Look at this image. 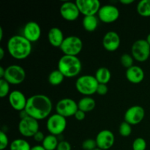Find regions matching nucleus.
Returning a JSON list of instances; mask_svg holds the SVG:
<instances>
[{"label": "nucleus", "instance_id": "cd10ccee", "mask_svg": "<svg viewBox=\"0 0 150 150\" xmlns=\"http://www.w3.org/2000/svg\"><path fill=\"white\" fill-rule=\"evenodd\" d=\"M119 133L122 137H128L132 133L131 125L126 122H122L119 127Z\"/></svg>", "mask_w": 150, "mask_h": 150}, {"label": "nucleus", "instance_id": "4be33fe9", "mask_svg": "<svg viewBox=\"0 0 150 150\" xmlns=\"http://www.w3.org/2000/svg\"><path fill=\"white\" fill-rule=\"evenodd\" d=\"M95 77L99 83L107 84L111 79V73L107 67H100L95 73Z\"/></svg>", "mask_w": 150, "mask_h": 150}, {"label": "nucleus", "instance_id": "6e6552de", "mask_svg": "<svg viewBox=\"0 0 150 150\" xmlns=\"http://www.w3.org/2000/svg\"><path fill=\"white\" fill-rule=\"evenodd\" d=\"M67 127V120L65 117L58 114H54L48 118L46 127L50 134L59 136L65 130Z\"/></svg>", "mask_w": 150, "mask_h": 150}, {"label": "nucleus", "instance_id": "0eeeda50", "mask_svg": "<svg viewBox=\"0 0 150 150\" xmlns=\"http://www.w3.org/2000/svg\"><path fill=\"white\" fill-rule=\"evenodd\" d=\"M131 54L135 60L144 62L149 59L150 56V45L146 40H138L132 45Z\"/></svg>", "mask_w": 150, "mask_h": 150}, {"label": "nucleus", "instance_id": "473e14b6", "mask_svg": "<svg viewBox=\"0 0 150 150\" xmlns=\"http://www.w3.org/2000/svg\"><path fill=\"white\" fill-rule=\"evenodd\" d=\"M9 139L4 132L0 131V150H4L8 146Z\"/></svg>", "mask_w": 150, "mask_h": 150}, {"label": "nucleus", "instance_id": "e433bc0d", "mask_svg": "<svg viewBox=\"0 0 150 150\" xmlns=\"http://www.w3.org/2000/svg\"><path fill=\"white\" fill-rule=\"evenodd\" d=\"M33 138L37 142H42H42H43L44 139H45V136H44L43 133H42V132H40L39 130V131L33 136Z\"/></svg>", "mask_w": 150, "mask_h": 150}, {"label": "nucleus", "instance_id": "f8f14e48", "mask_svg": "<svg viewBox=\"0 0 150 150\" xmlns=\"http://www.w3.org/2000/svg\"><path fill=\"white\" fill-rule=\"evenodd\" d=\"M76 4L80 13L84 16H95L101 7L98 0H76Z\"/></svg>", "mask_w": 150, "mask_h": 150}, {"label": "nucleus", "instance_id": "37998d69", "mask_svg": "<svg viewBox=\"0 0 150 150\" xmlns=\"http://www.w3.org/2000/svg\"><path fill=\"white\" fill-rule=\"evenodd\" d=\"M146 40L147 41V42H148V43H149V45H150V33L147 35V38H146Z\"/></svg>", "mask_w": 150, "mask_h": 150}, {"label": "nucleus", "instance_id": "9d476101", "mask_svg": "<svg viewBox=\"0 0 150 150\" xmlns=\"http://www.w3.org/2000/svg\"><path fill=\"white\" fill-rule=\"evenodd\" d=\"M79 110L78 103L71 98H63L56 105L57 114L65 117H70L74 116L76 111Z\"/></svg>", "mask_w": 150, "mask_h": 150}, {"label": "nucleus", "instance_id": "f257e3e1", "mask_svg": "<svg viewBox=\"0 0 150 150\" xmlns=\"http://www.w3.org/2000/svg\"><path fill=\"white\" fill-rule=\"evenodd\" d=\"M52 108L51 99L46 95L38 94L28 98L25 111L29 117L38 121L49 117Z\"/></svg>", "mask_w": 150, "mask_h": 150}, {"label": "nucleus", "instance_id": "72a5a7b5", "mask_svg": "<svg viewBox=\"0 0 150 150\" xmlns=\"http://www.w3.org/2000/svg\"><path fill=\"white\" fill-rule=\"evenodd\" d=\"M108 86L107 84H103V83H99L98 84V88H97V92L96 93L98 94L99 95L103 96L108 93Z\"/></svg>", "mask_w": 150, "mask_h": 150}, {"label": "nucleus", "instance_id": "f3484780", "mask_svg": "<svg viewBox=\"0 0 150 150\" xmlns=\"http://www.w3.org/2000/svg\"><path fill=\"white\" fill-rule=\"evenodd\" d=\"M10 105L14 110L22 111L25 110L27 103V99L23 92L18 90H14L10 93L8 96Z\"/></svg>", "mask_w": 150, "mask_h": 150}, {"label": "nucleus", "instance_id": "b1692460", "mask_svg": "<svg viewBox=\"0 0 150 150\" xmlns=\"http://www.w3.org/2000/svg\"><path fill=\"white\" fill-rule=\"evenodd\" d=\"M58 144L59 141L57 136L51 134L45 136L42 143V146L45 148V150H57Z\"/></svg>", "mask_w": 150, "mask_h": 150}, {"label": "nucleus", "instance_id": "393cba45", "mask_svg": "<svg viewBox=\"0 0 150 150\" xmlns=\"http://www.w3.org/2000/svg\"><path fill=\"white\" fill-rule=\"evenodd\" d=\"M30 144L27 141L23 139L13 140L10 144V150H31Z\"/></svg>", "mask_w": 150, "mask_h": 150}, {"label": "nucleus", "instance_id": "c9c22d12", "mask_svg": "<svg viewBox=\"0 0 150 150\" xmlns=\"http://www.w3.org/2000/svg\"><path fill=\"white\" fill-rule=\"evenodd\" d=\"M74 117L76 118V120H78V121H82V120H84L85 117H86V113L79 109L76 111V114H75Z\"/></svg>", "mask_w": 150, "mask_h": 150}, {"label": "nucleus", "instance_id": "a211bd4d", "mask_svg": "<svg viewBox=\"0 0 150 150\" xmlns=\"http://www.w3.org/2000/svg\"><path fill=\"white\" fill-rule=\"evenodd\" d=\"M120 35L114 31L108 32L103 38V46L108 51H115L120 45Z\"/></svg>", "mask_w": 150, "mask_h": 150}, {"label": "nucleus", "instance_id": "9b49d317", "mask_svg": "<svg viewBox=\"0 0 150 150\" xmlns=\"http://www.w3.org/2000/svg\"><path fill=\"white\" fill-rule=\"evenodd\" d=\"M98 18L105 23H111L116 21L120 17V10L112 4H105L101 6L98 11Z\"/></svg>", "mask_w": 150, "mask_h": 150}, {"label": "nucleus", "instance_id": "4468645a", "mask_svg": "<svg viewBox=\"0 0 150 150\" xmlns=\"http://www.w3.org/2000/svg\"><path fill=\"white\" fill-rule=\"evenodd\" d=\"M61 16L67 21H73L79 18L80 11L76 2L64 1L60 7Z\"/></svg>", "mask_w": 150, "mask_h": 150}, {"label": "nucleus", "instance_id": "79ce46f5", "mask_svg": "<svg viewBox=\"0 0 150 150\" xmlns=\"http://www.w3.org/2000/svg\"><path fill=\"white\" fill-rule=\"evenodd\" d=\"M3 38V29L0 27V40H2Z\"/></svg>", "mask_w": 150, "mask_h": 150}, {"label": "nucleus", "instance_id": "bb28decb", "mask_svg": "<svg viewBox=\"0 0 150 150\" xmlns=\"http://www.w3.org/2000/svg\"><path fill=\"white\" fill-rule=\"evenodd\" d=\"M137 12L141 16L150 17V0H142L137 5Z\"/></svg>", "mask_w": 150, "mask_h": 150}, {"label": "nucleus", "instance_id": "58836bf2", "mask_svg": "<svg viewBox=\"0 0 150 150\" xmlns=\"http://www.w3.org/2000/svg\"><path fill=\"white\" fill-rule=\"evenodd\" d=\"M133 2H134V1H133V0H121V1H120V3L122 4H125V5L130 4Z\"/></svg>", "mask_w": 150, "mask_h": 150}, {"label": "nucleus", "instance_id": "aec40b11", "mask_svg": "<svg viewBox=\"0 0 150 150\" xmlns=\"http://www.w3.org/2000/svg\"><path fill=\"white\" fill-rule=\"evenodd\" d=\"M62 31L58 27H52L48 33V40L50 44L54 47L60 48L64 40Z\"/></svg>", "mask_w": 150, "mask_h": 150}, {"label": "nucleus", "instance_id": "5701e85b", "mask_svg": "<svg viewBox=\"0 0 150 150\" xmlns=\"http://www.w3.org/2000/svg\"><path fill=\"white\" fill-rule=\"evenodd\" d=\"M83 27L86 32H92L96 30L98 26V19L95 16H84L82 21Z\"/></svg>", "mask_w": 150, "mask_h": 150}, {"label": "nucleus", "instance_id": "2f4dec72", "mask_svg": "<svg viewBox=\"0 0 150 150\" xmlns=\"http://www.w3.org/2000/svg\"><path fill=\"white\" fill-rule=\"evenodd\" d=\"M82 148L83 150H94L98 148L96 141L95 139H86L82 143Z\"/></svg>", "mask_w": 150, "mask_h": 150}, {"label": "nucleus", "instance_id": "39448f33", "mask_svg": "<svg viewBox=\"0 0 150 150\" xmlns=\"http://www.w3.org/2000/svg\"><path fill=\"white\" fill-rule=\"evenodd\" d=\"M83 48V42L79 37L71 35L64 38L60 49L64 55L76 56L79 55Z\"/></svg>", "mask_w": 150, "mask_h": 150}, {"label": "nucleus", "instance_id": "c756f323", "mask_svg": "<svg viewBox=\"0 0 150 150\" xmlns=\"http://www.w3.org/2000/svg\"><path fill=\"white\" fill-rule=\"evenodd\" d=\"M10 83L4 79H0V97L1 98H5L10 95Z\"/></svg>", "mask_w": 150, "mask_h": 150}, {"label": "nucleus", "instance_id": "423d86ee", "mask_svg": "<svg viewBox=\"0 0 150 150\" xmlns=\"http://www.w3.org/2000/svg\"><path fill=\"white\" fill-rule=\"evenodd\" d=\"M26 79L25 70L18 64H12L5 69L4 79L10 84L18 85L23 83Z\"/></svg>", "mask_w": 150, "mask_h": 150}, {"label": "nucleus", "instance_id": "c85d7f7f", "mask_svg": "<svg viewBox=\"0 0 150 150\" xmlns=\"http://www.w3.org/2000/svg\"><path fill=\"white\" fill-rule=\"evenodd\" d=\"M120 62H121V64L123 67L128 69L131 67L132 66H133L134 58L130 54H124L123 55H122L121 58H120Z\"/></svg>", "mask_w": 150, "mask_h": 150}, {"label": "nucleus", "instance_id": "412c9836", "mask_svg": "<svg viewBox=\"0 0 150 150\" xmlns=\"http://www.w3.org/2000/svg\"><path fill=\"white\" fill-rule=\"evenodd\" d=\"M78 106H79V110L85 113H88L95 109L96 106V103L95 100L91 97L85 96L80 99V100L78 103Z\"/></svg>", "mask_w": 150, "mask_h": 150}, {"label": "nucleus", "instance_id": "20e7f679", "mask_svg": "<svg viewBox=\"0 0 150 150\" xmlns=\"http://www.w3.org/2000/svg\"><path fill=\"white\" fill-rule=\"evenodd\" d=\"M99 83L95 76L83 75L78 78L76 82V88L78 92L84 96L89 97L96 93Z\"/></svg>", "mask_w": 150, "mask_h": 150}, {"label": "nucleus", "instance_id": "f03ea898", "mask_svg": "<svg viewBox=\"0 0 150 150\" xmlns=\"http://www.w3.org/2000/svg\"><path fill=\"white\" fill-rule=\"evenodd\" d=\"M32 42L23 35L12 36L7 41V51L12 57L18 60L25 59L32 52Z\"/></svg>", "mask_w": 150, "mask_h": 150}, {"label": "nucleus", "instance_id": "ea45409f", "mask_svg": "<svg viewBox=\"0 0 150 150\" xmlns=\"http://www.w3.org/2000/svg\"><path fill=\"white\" fill-rule=\"evenodd\" d=\"M5 74V69L3 67H0V79H4Z\"/></svg>", "mask_w": 150, "mask_h": 150}, {"label": "nucleus", "instance_id": "1a4fd4ad", "mask_svg": "<svg viewBox=\"0 0 150 150\" xmlns=\"http://www.w3.org/2000/svg\"><path fill=\"white\" fill-rule=\"evenodd\" d=\"M18 131L23 137H33L39 131L38 121L29 116L21 119L18 123Z\"/></svg>", "mask_w": 150, "mask_h": 150}, {"label": "nucleus", "instance_id": "6ab92c4d", "mask_svg": "<svg viewBox=\"0 0 150 150\" xmlns=\"http://www.w3.org/2000/svg\"><path fill=\"white\" fill-rule=\"evenodd\" d=\"M125 76L129 82L134 84H138L142 82L144 79V72L139 66L133 65L130 68L127 69Z\"/></svg>", "mask_w": 150, "mask_h": 150}, {"label": "nucleus", "instance_id": "dca6fc26", "mask_svg": "<svg viewBox=\"0 0 150 150\" xmlns=\"http://www.w3.org/2000/svg\"><path fill=\"white\" fill-rule=\"evenodd\" d=\"M41 28L35 21H29L25 24L23 29V36L32 42H37L41 36Z\"/></svg>", "mask_w": 150, "mask_h": 150}, {"label": "nucleus", "instance_id": "7c9ffc66", "mask_svg": "<svg viewBox=\"0 0 150 150\" xmlns=\"http://www.w3.org/2000/svg\"><path fill=\"white\" fill-rule=\"evenodd\" d=\"M146 142L143 138H137L135 139L132 144L133 150H146Z\"/></svg>", "mask_w": 150, "mask_h": 150}, {"label": "nucleus", "instance_id": "a878e982", "mask_svg": "<svg viewBox=\"0 0 150 150\" xmlns=\"http://www.w3.org/2000/svg\"><path fill=\"white\" fill-rule=\"evenodd\" d=\"M64 76L59 70H53L51 73L49 74L48 78V82L50 84L53 85V86H58V85L61 84L63 82L64 79Z\"/></svg>", "mask_w": 150, "mask_h": 150}, {"label": "nucleus", "instance_id": "ddd939ff", "mask_svg": "<svg viewBox=\"0 0 150 150\" xmlns=\"http://www.w3.org/2000/svg\"><path fill=\"white\" fill-rule=\"evenodd\" d=\"M145 117V111L141 105L130 107L125 114V122L130 125H136L142 122Z\"/></svg>", "mask_w": 150, "mask_h": 150}, {"label": "nucleus", "instance_id": "f704fd0d", "mask_svg": "<svg viewBox=\"0 0 150 150\" xmlns=\"http://www.w3.org/2000/svg\"><path fill=\"white\" fill-rule=\"evenodd\" d=\"M71 144L67 141H61L59 142L57 150H71Z\"/></svg>", "mask_w": 150, "mask_h": 150}, {"label": "nucleus", "instance_id": "7ed1b4c3", "mask_svg": "<svg viewBox=\"0 0 150 150\" xmlns=\"http://www.w3.org/2000/svg\"><path fill=\"white\" fill-rule=\"evenodd\" d=\"M82 64L76 56L63 55L58 62V70L65 78H74L81 73Z\"/></svg>", "mask_w": 150, "mask_h": 150}, {"label": "nucleus", "instance_id": "2eb2a0df", "mask_svg": "<svg viewBox=\"0 0 150 150\" xmlns=\"http://www.w3.org/2000/svg\"><path fill=\"white\" fill-rule=\"evenodd\" d=\"M97 146L102 150L111 149L115 142L114 135L111 130H103L98 133L95 139Z\"/></svg>", "mask_w": 150, "mask_h": 150}, {"label": "nucleus", "instance_id": "a19ab883", "mask_svg": "<svg viewBox=\"0 0 150 150\" xmlns=\"http://www.w3.org/2000/svg\"><path fill=\"white\" fill-rule=\"evenodd\" d=\"M4 57V50L2 47H0V59H3Z\"/></svg>", "mask_w": 150, "mask_h": 150}, {"label": "nucleus", "instance_id": "c03bdc74", "mask_svg": "<svg viewBox=\"0 0 150 150\" xmlns=\"http://www.w3.org/2000/svg\"><path fill=\"white\" fill-rule=\"evenodd\" d=\"M94 150H102V149H99V148H96V149H95Z\"/></svg>", "mask_w": 150, "mask_h": 150}, {"label": "nucleus", "instance_id": "4c0bfd02", "mask_svg": "<svg viewBox=\"0 0 150 150\" xmlns=\"http://www.w3.org/2000/svg\"><path fill=\"white\" fill-rule=\"evenodd\" d=\"M31 150H45V149L42 145H35V146H32Z\"/></svg>", "mask_w": 150, "mask_h": 150}]
</instances>
